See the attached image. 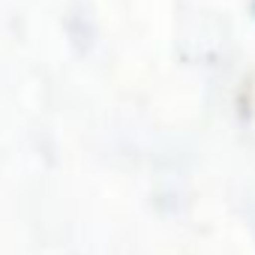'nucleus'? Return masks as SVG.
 <instances>
[{
    "instance_id": "nucleus-1",
    "label": "nucleus",
    "mask_w": 255,
    "mask_h": 255,
    "mask_svg": "<svg viewBox=\"0 0 255 255\" xmlns=\"http://www.w3.org/2000/svg\"><path fill=\"white\" fill-rule=\"evenodd\" d=\"M249 9H252V18H255V0H252V3H249Z\"/></svg>"
}]
</instances>
